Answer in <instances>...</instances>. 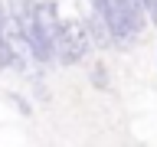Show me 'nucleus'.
I'll use <instances>...</instances> for the list:
<instances>
[{
    "label": "nucleus",
    "instance_id": "obj_1",
    "mask_svg": "<svg viewBox=\"0 0 157 147\" xmlns=\"http://www.w3.org/2000/svg\"><path fill=\"white\" fill-rule=\"evenodd\" d=\"M59 7L52 0H36L33 10V29L26 33V49L29 56L39 62H52L56 59V33H59Z\"/></svg>",
    "mask_w": 157,
    "mask_h": 147
},
{
    "label": "nucleus",
    "instance_id": "obj_2",
    "mask_svg": "<svg viewBox=\"0 0 157 147\" xmlns=\"http://www.w3.org/2000/svg\"><path fill=\"white\" fill-rule=\"evenodd\" d=\"M92 49V33H88L85 23L78 20H62L59 23V33H56V59L62 66H75L88 56Z\"/></svg>",
    "mask_w": 157,
    "mask_h": 147
},
{
    "label": "nucleus",
    "instance_id": "obj_3",
    "mask_svg": "<svg viewBox=\"0 0 157 147\" xmlns=\"http://www.w3.org/2000/svg\"><path fill=\"white\" fill-rule=\"evenodd\" d=\"M92 82H95V88H108V69L95 66L92 69Z\"/></svg>",
    "mask_w": 157,
    "mask_h": 147
},
{
    "label": "nucleus",
    "instance_id": "obj_4",
    "mask_svg": "<svg viewBox=\"0 0 157 147\" xmlns=\"http://www.w3.org/2000/svg\"><path fill=\"white\" fill-rule=\"evenodd\" d=\"M144 10H147V20L157 26V0H144Z\"/></svg>",
    "mask_w": 157,
    "mask_h": 147
}]
</instances>
